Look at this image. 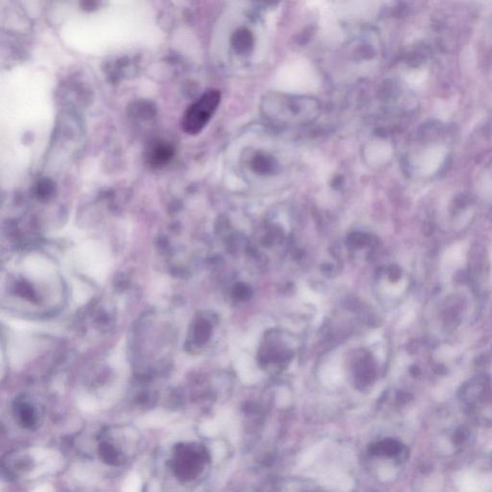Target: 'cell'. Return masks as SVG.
Returning <instances> with one entry per match:
<instances>
[{
  "mask_svg": "<svg viewBox=\"0 0 492 492\" xmlns=\"http://www.w3.org/2000/svg\"><path fill=\"white\" fill-rule=\"evenodd\" d=\"M461 403L466 417L475 424L492 427V381L476 380L461 392Z\"/></svg>",
  "mask_w": 492,
  "mask_h": 492,
  "instance_id": "cell-1",
  "label": "cell"
},
{
  "mask_svg": "<svg viewBox=\"0 0 492 492\" xmlns=\"http://www.w3.org/2000/svg\"><path fill=\"white\" fill-rule=\"evenodd\" d=\"M205 461L204 454L195 445H175L169 456V469L179 482H190L200 474Z\"/></svg>",
  "mask_w": 492,
  "mask_h": 492,
  "instance_id": "cell-2",
  "label": "cell"
},
{
  "mask_svg": "<svg viewBox=\"0 0 492 492\" xmlns=\"http://www.w3.org/2000/svg\"><path fill=\"white\" fill-rule=\"evenodd\" d=\"M221 100L220 92L209 90L195 103L191 104L182 117V129L191 136H196L206 127Z\"/></svg>",
  "mask_w": 492,
  "mask_h": 492,
  "instance_id": "cell-3",
  "label": "cell"
},
{
  "mask_svg": "<svg viewBox=\"0 0 492 492\" xmlns=\"http://www.w3.org/2000/svg\"><path fill=\"white\" fill-rule=\"evenodd\" d=\"M16 422L28 430H35L42 421V412L36 403L26 397L16 399L14 404Z\"/></svg>",
  "mask_w": 492,
  "mask_h": 492,
  "instance_id": "cell-4",
  "label": "cell"
},
{
  "mask_svg": "<svg viewBox=\"0 0 492 492\" xmlns=\"http://www.w3.org/2000/svg\"><path fill=\"white\" fill-rule=\"evenodd\" d=\"M98 454L100 460L112 466H119L127 461V454L116 442L110 439H102L98 445Z\"/></svg>",
  "mask_w": 492,
  "mask_h": 492,
  "instance_id": "cell-5",
  "label": "cell"
},
{
  "mask_svg": "<svg viewBox=\"0 0 492 492\" xmlns=\"http://www.w3.org/2000/svg\"><path fill=\"white\" fill-rule=\"evenodd\" d=\"M212 336V325L206 319H198L195 326L191 329V335L187 341L188 350L196 349V347L204 346Z\"/></svg>",
  "mask_w": 492,
  "mask_h": 492,
  "instance_id": "cell-6",
  "label": "cell"
},
{
  "mask_svg": "<svg viewBox=\"0 0 492 492\" xmlns=\"http://www.w3.org/2000/svg\"><path fill=\"white\" fill-rule=\"evenodd\" d=\"M174 149L171 144L165 143H158L150 147L146 155V160L149 165L153 168H161L173 157Z\"/></svg>",
  "mask_w": 492,
  "mask_h": 492,
  "instance_id": "cell-7",
  "label": "cell"
},
{
  "mask_svg": "<svg viewBox=\"0 0 492 492\" xmlns=\"http://www.w3.org/2000/svg\"><path fill=\"white\" fill-rule=\"evenodd\" d=\"M358 377L363 383L373 381L374 370L370 360H363L362 362H360L359 365H358Z\"/></svg>",
  "mask_w": 492,
  "mask_h": 492,
  "instance_id": "cell-8",
  "label": "cell"
},
{
  "mask_svg": "<svg viewBox=\"0 0 492 492\" xmlns=\"http://www.w3.org/2000/svg\"><path fill=\"white\" fill-rule=\"evenodd\" d=\"M371 242H373L371 237H369L368 235L360 233L350 235L348 240H347L348 245L351 248H362L363 246L370 245Z\"/></svg>",
  "mask_w": 492,
  "mask_h": 492,
  "instance_id": "cell-9",
  "label": "cell"
},
{
  "mask_svg": "<svg viewBox=\"0 0 492 492\" xmlns=\"http://www.w3.org/2000/svg\"><path fill=\"white\" fill-rule=\"evenodd\" d=\"M233 294L237 299L247 300L251 297L252 292H251V289L247 286L243 285V284H237L234 288Z\"/></svg>",
  "mask_w": 492,
  "mask_h": 492,
  "instance_id": "cell-10",
  "label": "cell"
},
{
  "mask_svg": "<svg viewBox=\"0 0 492 492\" xmlns=\"http://www.w3.org/2000/svg\"><path fill=\"white\" fill-rule=\"evenodd\" d=\"M52 191H53V188H52L51 184H48V182L45 181L43 183H40L37 187V196L40 198H48L49 196L52 195Z\"/></svg>",
  "mask_w": 492,
  "mask_h": 492,
  "instance_id": "cell-11",
  "label": "cell"
}]
</instances>
